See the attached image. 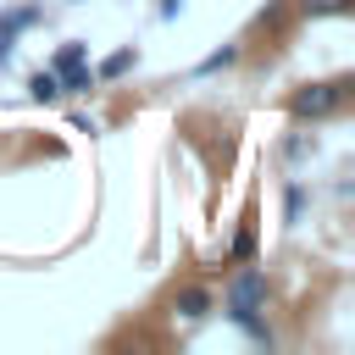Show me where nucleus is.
Returning <instances> with one entry per match:
<instances>
[{
	"mask_svg": "<svg viewBox=\"0 0 355 355\" xmlns=\"http://www.w3.org/2000/svg\"><path fill=\"white\" fill-rule=\"evenodd\" d=\"M55 78H61V94H89V89H94L89 61H83V67H67V72H55Z\"/></svg>",
	"mask_w": 355,
	"mask_h": 355,
	"instance_id": "obj_6",
	"label": "nucleus"
},
{
	"mask_svg": "<svg viewBox=\"0 0 355 355\" xmlns=\"http://www.w3.org/2000/svg\"><path fill=\"white\" fill-rule=\"evenodd\" d=\"M227 61H233V44H227V50H216V55H205V61H200V72H216V67H227Z\"/></svg>",
	"mask_w": 355,
	"mask_h": 355,
	"instance_id": "obj_9",
	"label": "nucleus"
},
{
	"mask_svg": "<svg viewBox=\"0 0 355 355\" xmlns=\"http://www.w3.org/2000/svg\"><path fill=\"white\" fill-rule=\"evenodd\" d=\"M261 311H266V277L255 272V266H244L233 283H227V316L250 333V338H261V344H272V333H266V322H261Z\"/></svg>",
	"mask_w": 355,
	"mask_h": 355,
	"instance_id": "obj_1",
	"label": "nucleus"
},
{
	"mask_svg": "<svg viewBox=\"0 0 355 355\" xmlns=\"http://www.w3.org/2000/svg\"><path fill=\"white\" fill-rule=\"evenodd\" d=\"M172 305H178V316L200 322V316L211 311V294H205V288H178V300H172Z\"/></svg>",
	"mask_w": 355,
	"mask_h": 355,
	"instance_id": "obj_5",
	"label": "nucleus"
},
{
	"mask_svg": "<svg viewBox=\"0 0 355 355\" xmlns=\"http://www.w3.org/2000/svg\"><path fill=\"white\" fill-rule=\"evenodd\" d=\"M83 61H89V50H83V44L72 39V44H61V50H55V61H50V72H67V67H83Z\"/></svg>",
	"mask_w": 355,
	"mask_h": 355,
	"instance_id": "obj_7",
	"label": "nucleus"
},
{
	"mask_svg": "<svg viewBox=\"0 0 355 355\" xmlns=\"http://www.w3.org/2000/svg\"><path fill=\"white\" fill-rule=\"evenodd\" d=\"M344 100H349V83H344V78H333V83H305V89L294 94V116H300V122H316V116H333Z\"/></svg>",
	"mask_w": 355,
	"mask_h": 355,
	"instance_id": "obj_2",
	"label": "nucleus"
},
{
	"mask_svg": "<svg viewBox=\"0 0 355 355\" xmlns=\"http://www.w3.org/2000/svg\"><path fill=\"white\" fill-rule=\"evenodd\" d=\"M33 22H39V11H33V6H22V11H11V17L0 22V61H11L17 33H22V28H33Z\"/></svg>",
	"mask_w": 355,
	"mask_h": 355,
	"instance_id": "obj_3",
	"label": "nucleus"
},
{
	"mask_svg": "<svg viewBox=\"0 0 355 355\" xmlns=\"http://www.w3.org/2000/svg\"><path fill=\"white\" fill-rule=\"evenodd\" d=\"M128 67H133V50H116V55H105V61H100V72H94V78H122Z\"/></svg>",
	"mask_w": 355,
	"mask_h": 355,
	"instance_id": "obj_8",
	"label": "nucleus"
},
{
	"mask_svg": "<svg viewBox=\"0 0 355 355\" xmlns=\"http://www.w3.org/2000/svg\"><path fill=\"white\" fill-rule=\"evenodd\" d=\"M349 0H305V11H344Z\"/></svg>",
	"mask_w": 355,
	"mask_h": 355,
	"instance_id": "obj_10",
	"label": "nucleus"
},
{
	"mask_svg": "<svg viewBox=\"0 0 355 355\" xmlns=\"http://www.w3.org/2000/svg\"><path fill=\"white\" fill-rule=\"evenodd\" d=\"M28 94H33L39 105H50V100H61V78H55L50 67H39V72L28 78Z\"/></svg>",
	"mask_w": 355,
	"mask_h": 355,
	"instance_id": "obj_4",
	"label": "nucleus"
}]
</instances>
